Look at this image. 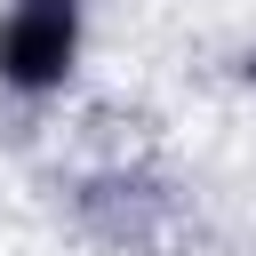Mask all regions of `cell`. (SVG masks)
<instances>
[{
    "instance_id": "cell-1",
    "label": "cell",
    "mask_w": 256,
    "mask_h": 256,
    "mask_svg": "<svg viewBox=\"0 0 256 256\" xmlns=\"http://www.w3.org/2000/svg\"><path fill=\"white\" fill-rule=\"evenodd\" d=\"M80 40H88V16H80V8L8 0V8H0V88L24 96V104L64 96L72 72H80Z\"/></svg>"
},
{
    "instance_id": "cell-2",
    "label": "cell",
    "mask_w": 256,
    "mask_h": 256,
    "mask_svg": "<svg viewBox=\"0 0 256 256\" xmlns=\"http://www.w3.org/2000/svg\"><path fill=\"white\" fill-rule=\"evenodd\" d=\"M48 8H80V0H48Z\"/></svg>"
},
{
    "instance_id": "cell-3",
    "label": "cell",
    "mask_w": 256,
    "mask_h": 256,
    "mask_svg": "<svg viewBox=\"0 0 256 256\" xmlns=\"http://www.w3.org/2000/svg\"><path fill=\"white\" fill-rule=\"evenodd\" d=\"M248 72H256V56H248Z\"/></svg>"
}]
</instances>
